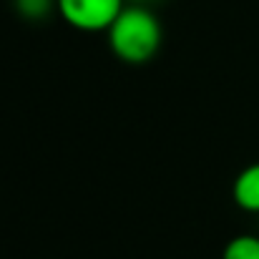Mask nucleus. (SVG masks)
<instances>
[{"label": "nucleus", "mask_w": 259, "mask_h": 259, "mask_svg": "<svg viewBox=\"0 0 259 259\" xmlns=\"http://www.w3.org/2000/svg\"><path fill=\"white\" fill-rule=\"evenodd\" d=\"M131 3H141L144 5V3H151V0H131Z\"/></svg>", "instance_id": "6"}, {"label": "nucleus", "mask_w": 259, "mask_h": 259, "mask_svg": "<svg viewBox=\"0 0 259 259\" xmlns=\"http://www.w3.org/2000/svg\"><path fill=\"white\" fill-rule=\"evenodd\" d=\"M13 3L15 10L28 20H40L56 8V0H13Z\"/></svg>", "instance_id": "5"}, {"label": "nucleus", "mask_w": 259, "mask_h": 259, "mask_svg": "<svg viewBox=\"0 0 259 259\" xmlns=\"http://www.w3.org/2000/svg\"><path fill=\"white\" fill-rule=\"evenodd\" d=\"M123 8V0H56V10L61 13V18L71 28L83 33L108 30Z\"/></svg>", "instance_id": "2"}, {"label": "nucleus", "mask_w": 259, "mask_h": 259, "mask_svg": "<svg viewBox=\"0 0 259 259\" xmlns=\"http://www.w3.org/2000/svg\"><path fill=\"white\" fill-rule=\"evenodd\" d=\"M106 33L113 56L131 66L149 63L159 53L164 40L159 18L141 3L126 5Z\"/></svg>", "instance_id": "1"}, {"label": "nucleus", "mask_w": 259, "mask_h": 259, "mask_svg": "<svg viewBox=\"0 0 259 259\" xmlns=\"http://www.w3.org/2000/svg\"><path fill=\"white\" fill-rule=\"evenodd\" d=\"M222 259H259V237L254 234H237L227 242Z\"/></svg>", "instance_id": "4"}, {"label": "nucleus", "mask_w": 259, "mask_h": 259, "mask_svg": "<svg viewBox=\"0 0 259 259\" xmlns=\"http://www.w3.org/2000/svg\"><path fill=\"white\" fill-rule=\"evenodd\" d=\"M232 196H234V204L239 209L259 214V161L249 164L247 169L237 174L234 186H232Z\"/></svg>", "instance_id": "3"}]
</instances>
